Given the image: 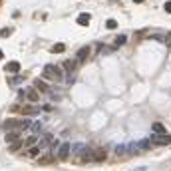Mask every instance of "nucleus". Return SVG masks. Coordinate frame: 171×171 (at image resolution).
<instances>
[{
    "mask_svg": "<svg viewBox=\"0 0 171 171\" xmlns=\"http://www.w3.org/2000/svg\"><path fill=\"white\" fill-rule=\"evenodd\" d=\"M30 129H32V131H38V129H40V123H32Z\"/></svg>",
    "mask_w": 171,
    "mask_h": 171,
    "instance_id": "obj_24",
    "label": "nucleus"
},
{
    "mask_svg": "<svg viewBox=\"0 0 171 171\" xmlns=\"http://www.w3.org/2000/svg\"><path fill=\"white\" fill-rule=\"evenodd\" d=\"M42 74H44V78H48L52 82H62V78H64V74H62V70L58 66H46Z\"/></svg>",
    "mask_w": 171,
    "mask_h": 171,
    "instance_id": "obj_2",
    "label": "nucleus"
},
{
    "mask_svg": "<svg viewBox=\"0 0 171 171\" xmlns=\"http://www.w3.org/2000/svg\"><path fill=\"white\" fill-rule=\"evenodd\" d=\"M151 143L153 145H169L171 143V135H167V133H163V135H153Z\"/></svg>",
    "mask_w": 171,
    "mask_h": 171,
    "instance_id": "obj_4",
    "label": "nucleus"
},
{
    "mask_svg": "<svg viewBox=\"0 0 171 171\" xmlns=\"http://www.w3.org/2000/svg\"><path fill=\"white\" fill-rule=\"evenodd\" d=\"M64 50H66V44H62V42H58V44L52 46V52L54 54H60V52H64Z\"/></svg>",
    "mask_w": 171,
    "mask_h": 171,
    "instance_id": "obj_16",
    "label": "nucleus"
},
{
    "mask_svg": "<svg viewBox=\"0 0 171 171\" xmlns=\"http://www.w3.org/2000/svg\"><path fill=\"white\" fill-rule=\"evenodd\" d=\"M70 151H72V145L70 143H60V151H58V159L66 161L70 157Z\"/></svg>",
    "mask_w": 171,
    "mask_h": 171,
    "instance_id": "obj_3",
    "label": "nucleus"
},
{
    "mask_svg": "<svg viewBox=\"0 0 171 171\" xmlns=\"http://www.w3.org/2000/svg\"><path fill=\"white\" fill-rule=\"evenodd\" d=\"M6 72H20V62H16V60L8 62L6 64Z\"/></svg>",
    "mask_w": 171,
    "mask_h": 171,
    "instance_id": "obj_11",
    "label": "nucleus"
},
{
    "mask_svg": "<svg viewBox=\"0 0 171 171\" xmlns=\"http://www.w3.org/2000/svg\"><path fill=\"white\" fill-rule=\"evenodd\" d=\"M24 114H26V115H34L36 114V110H34V107H30V106H26V107H24Z\"/></svg>",
    "mask_w": 171,
    "mask_h": 171,
    "instance_id": "obj_19",
    "label": "nucleus"
},
{
    "mask_svg": "<svg viewBox=\"0 0 171 171\" xmlns=\"http://www.w3.org/2000/svg\"><path fill=\"white\" fill-rule=\"evenodd\" d=\"M153 133H155V135H163V133H165V127L163 126H161V123H153Z\"/></svg>",
    "mask_w": 171,
    "mask_h": 171,
    "instance_id": "obj_14",
    "label": "nucleus"
},
{
    "mask_svg": "<svg viewBox=\"0 0 171 171\" xmlns=\"http://www.w3.org/2000/svg\"><path fill=\"white\" fill-rule=\"evenodd\" d=\"M2 58H4V52H2V50H0V60H2Z\"/></svg>",
    "mask_w": 171,
    "mask_h": 171,
    "instance_id": "obj_28",
    "label": "nucleus"
},
{
    "mask_svg": "<svg viewBox=\"0 0 171 171\" xmlns=\"http://www.w3.org/2000/svg\"><path fill=\"white\" fill-rule=\"evenodd\" d=\"M106 26L110 28V30H115V28H118V22H115V20H107V22H106Z\"/></svg>",
    "mask_w": 171,
    "mask_h": 171,
    "instance_id": "obj_18",
    "label": "nucleus"
},
{
    "mask_svg": "<svg viewBox=\"0 0 171 171\" xmlns=\"http://www.w3.org/2000/svg\"><path fill=\"white\" fill-rule=\"evenodd\" d=\"M20 82H22V80H20V78H10V84H12V86H16V84H20Z\"/></svg>",
    "mask_w": 171,
    "mask_h": 171,
    "instance_id": "obj_23",
    "label": "nucleus"
},
{
    "mask_svg": "<svg viewBox=\"0 0 171 171\" xmlns=\"http://www.w3.org/2000/svg\"><path fill=\"white\" fill-rule=\"evenodd\" d=\"M165 44H167L169 50H171V34H167V38H165Z\"/></svg>",
    "mask_w": 171,
    "mask_h": 171,
    "instance_id": "obj_25",
    "label": "nucleus"
},
{
    "mask_svg": "<svg viewBox=\"0 0 171 171\" xmlns=\"http://www.w3.org/2000/svg\"><path fill=\"white\" fill-rule=\"evenodd\" d=\"M36 143H38V137H36V135H30V137H26V139L22 141V145H26V147H30V149L34 147Z\"/></svg>",
    "mask_w": 171,
    "mask_h": 171,
    "instance_id": "obj_12",
    "label": "nucleus"
},
{
    "mask_svg": "<svg viewBox=\"0 0 171 171\" xmlns=\"http://www.w3.org/2000/svg\"><path fill=\"white\" fill-rule=\"evenodd\" d=\"M10 28H4V30H0V36H4V38H6V36H10Z\"/></svg>",
    "mask_w": 171,
    "mask_h": 171,
    "instance_id": "obj_22",
    "label": "nucleus"
},
{
    "mask_svg": "<svg viewBox=\"0 0 171 171\" xmlns=\"http://www.w3.org/2000/svg\"><path fill=\"white\" fill-rule=\"evenodd\" d=\"M52 135H44L42 137V141H40V143H38V147H48V143H52Z\"/></svg>",
    "mask_w": 171,
    "mask_h": 171,
    "instance_id": "obj_15",
    "label": "nucleus"
},
{
    "mask_svg": "<svg viewBox=\"0 0 171 171\" xmlns=\"http://www.w3.org/2000/svg\"><path fill=\"white\" fill-rule=\"evenodd\" d=\"M62 68H64L68 74H74V72H76V68H78V60H66L64 64H62Z\"/></svg>",
    "mask_w": 171,
    "mask_h": 171,
    "instance_id": "obj_7",
    "label": "nucleus"
},
{
    "mask_svg": "<svg viewBox=\"0 0 171 171\" xmlns=\"http://www.w3.org/2000/svg\"><path fill=\"white\" fill-rule=\"evenodd\" d=\"M24 95H26V99H30V102H38V99H40V94L34 90V86L28 87V90L24 91Z\"/></svg>",
    "mask_w": 171,
    "mask_h": 171,
    "instance_id": "obj_8",
    "label": "nucleus"
},
{
    "mask_svg": "<svg viewBox=\"0 0 171 171\" xmlns=\"http://www.w3.org/2000/svg\"><path fill=\"white\" fill-rule=\"evenodd\" d=\"M87 56H90V48L86 46V48H82L80 52H78L76 60H78V62H86V60H87Z\"/></svg>",
    "mask_w": 171,
    "mask_h": 171,
    "instance_id": "obj_10",
    "label": "nucleus"
},
{
    "mask_svg": "<svg viewBox=\"0 0 171 171\" xmlns=\"http://www.w3.org/2000/svg\"><path fill=\"white\" fill-rule=\"evenodd\" d=\"M133 2H137V4H141V2H145V0H133Z\"/></svg>",
    "mask_w": 171,
    "mask_h": 171,
    "instance_id": "obj_27",
    "label": "nucleus"
},
{
    "mask_svg": "<svg viewBox=\"0 0 171 171\" xmlns=\"http://www.w3.org/2000/svg\"><path fill=\"white\" fill-rule=\"evenodd\" d=\"M34 90L38 91V94H48L50 86L46 84V82H42V80H34Z\"/></svg>",
    "mask_w": 171,
    "mask_h": 171,
    "instance_id": "obj_6",
    "label": "nucleus"
},
{
    "mask_svg": "<svg viewBox=\"0 0 171 171\" xmlns=\"http://www.w3.org/2000/svg\"><path fill=\"white\" fill-rule=\"evenodd\" d=\"M4 139L8 141V143H16V141H20V131H10L4 135Z\"/></svg>",
    "mask_w": 171,
    "mask_h": 171,
    "instance_id": "obj_9",
    "label": "nucleus"
},
{
    "mask_svg": "<svg viewBox=\"0 0 171 171\" xmlns=\"http://www.w3.org/2000/svg\"><path fill=\"white\" fill-rule=\"evenodd\" d=\"M106 149H102V147H95V149H91V159L94 161H98V163H102V161H106Z\"/></svg>",
    "mask_w": 171,
    "mask_h": 171,
    "instance_id": "obj_5",
    "label": "nucleus"
},
{
    "mask_svg": "<svg viewBox=\"0 0 171 171\" xmlns=\"http://www.w3.org/2000/svg\"><path fill=\"white\" fill-rule=\"evenodd\" d=\"M30 155H32V157H38V155H40V147H32V149H30Z\"/></svg>",
    "mask_w": 171,
    "mask_h": 171,
    "instance_id": "obj_20",
    "label": "nucleus"
},
{
    "mask_svg": "<svg viewBox=\"0 0 171 171\" xmlns=\"http://www.w3.org/2000/svg\"><path fill=\"white\" fill-rule=\"evenodd\" d=\"M123 42H126V36H119V38H118V40H115V44H114V46H111V50H118V48H119V46H122Z\"/></svg>",
    "mask_w": 171,
    "mask_h": 171,
    "instance_id": "obj_17",
    "label": "nucleus"
},
{
    "mask_svg": "<svg viewBox=\"0 0 171 171\" xmlns=\"http://www.w3.org/2000/svg\"><path fill=\"white\" fill-rule=\"evenodd\" d=\"M78 24H80V26H87V24H90V14H87V12L80 14L78 16Z\"/></svg>",
    "mask_w": 171,
    "mask_h": 171,
    "instance_id": "obj_13",
    "label": "nucleus"
},
{
    "mask_svg": "<svg viewBox=\"0 0 171 171\" xmlns=\"http://www.w3.org/2000/svg\"><path fill=\"white\" fill-rule=\"evenodd\" d=\"M165 12H169V14H171V2L165 4Z\"/></svg>",
    "mask_w": 171,
    "mask_h": 171,
    "instance_id": "obj_26",
    "label": "nucleus"
},
{
    "mask_svg": "<svg viewBox=\"0 0 171 171\" xmlns=\"http://www.w3.org/2000/svg\"><path fill=\"white\" fill-rule=\"evenodd\" d=\"M52 161V155H44V157H40V163H50Z\"/></svg>",
    "mask_w": 171,
    "mask_h": 171,
    "instance_id": "obj_21",
    "label": "nucleus"
},
{
    "mask_svg": "<svg viewBox=\"0 0 171 171\" xmlns=\"http://www.w3.org/2000/svg\"><path fill=\"white\" fill-rule=\"evenodd\" d=\"M26 127H32L30 119H16V118H10V119H4L0 123V129L4 131H20V129H26Z\"/></svg>",
    "mask_w": 171,
    "mask_h": 171,
    "instance_id": "obj_1",
    "label": "nucleus"
}]
</instances>
